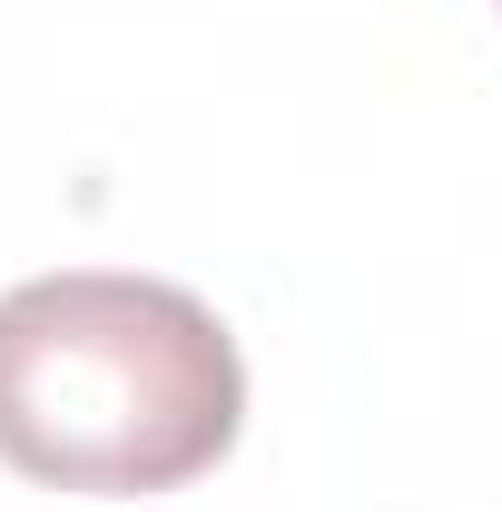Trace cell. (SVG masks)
<instances>
[{
	"mask_svg": "<svg viewBox=\"0 0 502 512\" xmlns=\"http://www.w3.org/2000/svg\"><path fill=\"white\" fill-rule=\"evenodd\" d=\"M247 365L188 286L69 266L0 296V463L50 493H178L237 444Z\"/></svg>",
	"mask_w": 502,
	"mask_h": 512,
	"instance_id": "cell-1",
	"label": "cell"
}]
</instances>
